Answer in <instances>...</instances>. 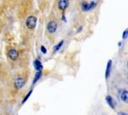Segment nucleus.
Instances as JSON below:
<instances>
[{
    "label": "nucleus",
    "mask_w": 128,
    "mask_h": 115,
    "mask_svg": "<svg viewBox=\"0 0 128 115\" xmlns=\"http://www.w3.org/2000/svg\"><path fill=\"white\" fill-rule=\"evenodd\" d=\"M37 21H38V19L35 15L28 16V18L26 19V22H25L26 28L29 30H34L37 26Z\"/></svg>",
    "instance_id": "f257e3e1"
},
{
    "label": "nucleus",
    "mask_w": 128,
    "mask_h": 115,
    "mask_svg": "<svg viewBox=\"0 0 128 115\" xmlns=\"http://www.w3.org/2000/svg\"><path fill=\"white\" fill-rule=\"evenodd\" d=\"M58 24L56 20H50L46 25V30L50 34H54L57 31Z\"/></svg>",
    "instance_id": "f03ea898"
},
{
    "label": "nucleus",
    "mask_w": 128,
    "mask_h": 115,
    "mask_svg": "<svg viewBox=\"0 0 128 115\" xmlns=\"http://www.w3.org/2000/svg\"><path fill=\"white\" fill-rule=\"evenodd\" d=\"M26 80L24 77L19 76V77H17L15 80H14V87H15V89L17 90H22L25 86V85H26Z\"/></svg>",
    "instance_id": "7ed1b4c3"
},
{
    "label": "nucleus",
    "mask_w": 128,
    "mask_h": 115,
    "mask_svg": "<svg viewBox=\"0 0 128 115\" xmlns=\"http://www.w3.org/2000/svg\"><path fill=\"white\" fill-rule=\"evenodd\" d=\"M7 55H8V57H9V59H10V61H17L18 58H19V52H18L17 50H16V49H14V48L9 49Z\"/></svg>",
    "instance_id": "20e7f679"
},
{
    "label": "nucleus",
    "mask_w": 128,
    "mask_h": 115,
    "mask_svg": "<svg viewBox=\"0 0 128 115\" xmlns=\"http://www.w3.org/2000/svg\"><path fill=\"white\" fill-rule=\"evenodd\" d=\"M98 3L95 1H92L90 3H87V2H82L81 3V9L83 10L84 12L89 11L90 9H93L94 8H96V6Z\"/></svg>",
    "instance_id": "39448f33"
},
{
    "label": "nucleus",
    "mask_w": 128,
    "mask_h": 115,
    "mask_svg": "<svg viewBox=\"0 0 128 115\" xmlns=\"http://www.w3.org/2000/svg\"><path fill=\"white\" fill-rule=\"evenodd\" d=\"M69 5V0H58L57 2V7L61 11H65Z\"/></svg>",
    "instance_id": "423d86ee"
},
{
    "label": "nucleus",
    "mask_w": 128,
    "mask_h": 115,
    "mask_svg": "<svg viewBox=\"0 0 128 115\" xmlns=\"http://www.w3.org/2000/svg\"><path fill=\"white\" fill-rule=\"evenodd\" d=\"M119 96L120 99L124 103H127L128 102V91L127 90L122 89L119 91Z\"/></svg>",
    "instance_id": "0eeeda50"
},
{
    "label": "nucleus",
    "mask_w": 128,
    "mask_h": 115,
    "mask_svg": "<svg viewBox=\"0 0 128 115\" xmlns=\"http://www.w3.org/2000/svg\"><path fill=\"white\" fill-rule=\"evenodd\" d=\"M112 66H113V61L112 60H108V63L106 65V70H105V79H108L110 76L111 70H112Z\"/></svg>",
    "instance_id": "6e6552de"
},
{
    "label": "nucleus",
    "mask_w": 128,
    "mask_h": 115,
    "mask_svg": "<svg viewBox=\"0 0 128 115\" xmlns=\"http://www.w3.org/2000/svg\"><path fill=\"white\" fill-rule=\"evenodd\" d=\"M105 99H106L107 103L108 104L109 107H110L112 109H115V106H116V103H115L114 100V98L112 97V96H107L106 97H105Z\"/></svg>",
    "instance_id": "1a4fd4ad"
},
{
    "label": "nucleus",
    "mask_w": 128,
    "mask_h": 115,
    "mask_svg": "<svg viewBox=\"0 0 128 115\" xmlns=\"http://www.w3.org/2000/svg\"><path fill=\"white\" fill-rule=\"evenodd\" d=\"M34 65L35 69H36L37 71H42L43 70V65L38 59H36V60L34 61Z\"/></svg>",
    "instance_id": "9d476101"
},
{
    "label": "nucleus",
    "mask_w": 128,
    "mask_h": 115,
    "mask_svg": "<svg viewBox=\"0 0 128 115\" xmlns=\"http://www.w3.org/2000/svg\"><path fill=\"white\" fill-rule=\"evenodd\" d=\"M41 76H42V71H37L36 74L34 76V81H32V85H35L38 80L40 79Z\"/></svg>",
    "instance_id": "9b49d317"
},
{
    "label": "nucleus",
    "mask_w": 128,
    "mask_h": 115,
    "mask_svg": "<svg viewBox=\"0 0 128 115\" xmlns=\"http://www.w3.org/2000/svg\"><path fill=\"white\" fill-rule=\"evenodd\" d=\"M64 44V40H62V41H60V42L57 44L56 46L54 47V52H56V51H58L62 47V45Z\"/></svg>",
    "instance_id": "f8f14e48"
},
{
    "label": "nucleus",
    "mask_w": 128,
    "mask_h": 115,
    "mask_svg": "<svg viewBox=\"0 0 128 115\" xmlns=\"http://www.w3.org/2000/svg\"><path fill=\"white\" fill-rule=\"evenodd\" d=\"M32 90H29V91H28V93L26 94V96H25V97L23 98V100H22V104H24L25 102H26V101L28 100V98L30 97V96L32 95Z\"/></svg>",
    "instance_id": "ddd939ff"
},
{
    "label": "nucleus",
    "mask_w": 128,
    "mask_h": 115,
    "mask_svg": "<svg viewBox=\"0 0 128 115\" xmlns=\"http://www.w3.org/2000/svg\"><path fill=\"white\" fill-rule=\"evenodd\" d=\"M40 50H41V52H42L43 54H46V53H47V50H46V48H45L44 45H41Z\"/></svg>",
    "instance_id": "4468645a"
},
{
    "label": "nucleus",
    "mask_w": 128,
    "mask_h": 115,
    "mask_svg": "<svg viewBox=\"0 0 128 115\" xmlns=\"http://www.w3.org/2000/svg\"><path fill=\"white\" fill-rule=\"evenodd\" d=\"M127 33H128V31H127V29L124 31V32H123V36H122L123 39H126V38H127Z\"/></svg>",
    "instance_id": "2eb2a0df"
},
{
    "label": "nucleus",
    "mask_w": 128,
    "mask_h": 115,
    "mask_svg": "<svg viewBox=\"0 0 128 115\" xmlns=\"http://www.w3.org/2000/svg\"><path fill=\"white\" fill-rule=\"evenodd\" d=\"M118 115H127V114H126V113H124V112H120L118 113Z\"/></svg>",
    "instance_id": "dca6fc26"
},
{
    "label": "nucleus",
    "mask_w": 128,
    "mask_h": 115,
    "mask_svg": "<svg viewBox=\"0 0 128 115\" xmlns=\"http://www.w3.org/2000/svg\"><path fill=\"white\" fill-rule=\"evenodd\" d=\"M62 19L63 21H66V17H65V15H62Z\"/></svg>",
    "instance_id": "f3484780"
}]
</instances>
